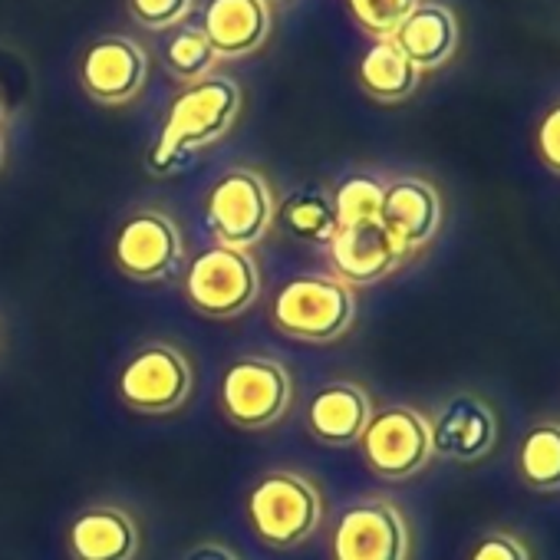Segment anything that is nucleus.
<instances>
[{
    "mask_svg": "<svg viewBox=\"0 0 560 560\" xmlns=\"http://www.w3.org/2000/svg\"><path fill=\"white\" fill-rule=\"evenodd\" d=\"M241 113V90L228 77H205L188 83L168 106L165 129L149 152V168L155 175L178 172L188 159L218 142Z\"/></svg>",
    "mask_w": 560,
    "mask_h": 560,
    "instance_id": "obj_1",
    "label": "nucleus"
},
{
    "mask_svg": "<svg viewBox=\"0 0 560 560\" xmlns=\"http://www.w3.org/2000/svg\"><path fill=\"white\" fill-rule=\"evenodd\" d=\"M357 317L353 288L330 273H301L270 301V320L301 343H334Z\"/></svg>",
    "mask_w": 560,
    "mask_h": 560,
    "instance_id": "obj_2",
    "label": "nucleus"
},
{
    "mask_svg": "<svg viewBox=\"0 0 560 560\" xmlns=\"http://www.w3.org/2000/svg\"><path fill=\"white\" fill-rule=\"evenodd\" d=\"M244 514L250 530L270 547L304 544L324 517L320 491L294 471H267L247 491Z\"/></svg>",
    "mask_w": 560,
    "mask_h": 560,
    "instance_id": "obj_3",
    "label": "nucleus"
},
{
    "mask_svg": "<svg viewBox=\"0 0 560 560\" xmlns=\"http://www.w3.org/2000/svg\"><path fill=\"white\" fill-rule=\"evenodd\" d=\"M188 304L211 320L241 317L260 294V270L244 247L211 244L198 250L185 277Z\"/></svg>",
    "mask_w": 560,
    "mask_h": 560,
    "instance_id": "obj_4",
    "label": "nucleus"
},
{
    "mask_svg": "<svg viewBox=\"0 0 560 560\" xmlns=\"http://www.w3.org/2000/svg\"><path fill=\"white\" fill-rule=\"evenodd\" d=\"M360 452L373 475L386 481H406L419 475L432 458L429 419L412 406H389L373 412L360 435Z\"/></svg>",
    "mask_w": 560,
    "mask_h": 560,
    "instance_id": "obj_5",
    "label": "nucleus"
},
{
    "mask_svg": "<svg viewBox=\"0 0 560 560\" xmlns=\"http://www.w3.org/2000/svg\"><path fill=\"white\" fill-rule=\"evenodd\" d=\"M218 399L234 425L267 429L291 406V373L270 357H241L224 370Z\"/></svg>",
    "mask_w": 560,
    "mask_h": 560,
    "instance_id": "obj_6",
    "label": "nucleus"
},
{
    "mask_svg": "<svg viewBox=\"0 0 560 560\" xmlns=\"http://www.w3.org/2000/svg\"><path fill=\"white\" fill-rule=\"evenodd\" d=\"M205 221L214 231L218 244L247 250L267 234L273 221V198L267 182L250 168H234L221 175L208 191Z\"/></svg>",
    "mask_w": 560,
    "mask_h": 560,
    "instance_id": "obj_7",
    "label": "nucleus"
},
{
    "mask_svg": "<svg viewBox=\"0 0 560 560\" xmlns=\"http://www.w3.org/2000/svg\"><path fill=\"white\" fill-rule=\"evenodd\" d=\"M334 560H409L406 514L386 498H360L334 524Z\"/></svg>",
    "mask_w": 560,
    "mask_h": 560,
    "instance_id": "obj_8",
    "label": "nucleus"
},
{
    "mask_svg": "<svg viewBox=\"0 0 560 560\" xmlns=\"http://www.w3.org/2000/svg\"><path fill=\"white\" fill-rule=\"evenodd\" d=\"M119 399L145 416H162L191 396V363L172 343L142 347L119 373Z\"/></svg>",
    "mask_w": 560,
    "mask_h": 560,
    "instance_id": "obj_9",
    "label": "nucleus"
},
{
    "mask_svg": "<svg viewBox=\"0 0 560 560\" xmlns=\"http://www.w3.org/2000/svg\"><path fill=\"white\" fill-rule=\"evenodd\" d=\"M182 234L162 211H136L113 237V264L132 280H165L182 264Z\"/></svg>",
    "mask_w": 560,
    "mask_h": 560,
    "instance_id": "obj_10",
    "label": "nucleus"
},
{
    "mask_svg": "<svg viewBox=\"0 0 560 560\" xmlns=\"http://www.w3.org/2000/svg\"><path fill=\"white\" fill-rule=\"evenodd\" d=\"M432 429V455L448 462H478L498 445V412L475 393L452 396L435 419Z\"/></svg>",
    "mask_w": 560,
    "mask_h": 560,
    "instance_id": "obj_11",
    "label": "nucleus"
},
{
    "mask_svg": "<svg viewBox=\"0 0 560 560\" xmlns=\"http://www.w3.org/2000/svg\"><path fill=\"white\" fill-rule=\"evenodd\" d=\"M83 90L106 106L129 103L142 93L149 77L145 50L129 37H103L83 57Z\"/></svg>",
    "mask_w": 560,
    "mask_h": 560,
    "instance_id": "obj_12",
    "label": "nucleus"
},
{
    "mask_svg": "<svg viewBox=\"0 0 560 560\" xmlns=\"http://www.w3.org/2000/svg\"><path fill=\"white\" fill-rule=\"evenodd\" d=\"M327 247H330V260L337 267V277L350 288L353 284H376V280L389 277L409 257V250L389 234V228L383 221L340 228Z\"/></svg>",
    "mask_w": 560,
    "mask_h": 560,
    "instance_id": "obj_13",
    "label": "nucleus"
},
{
    "mask_svg": "<svg viewBox=\"0 0 560 560\" xmlns=\"http://www.w3.org/2000/svg\"><path fill=\"white\" fill-rule=\"evenodd\" d=\"M380 221L412 254L425 247L442 228V195L425 178H396L386 185Z\"/></svg>",
    "mask_w": 560,
    "mask_h": 560,
    "instance_id": "obj_14",
    "label": "nucleus"
},
{
    "mask_svg": "<svg viewBox=\"0 0 560 560\" xmlns=\"http://www.w3.org/2000/svg\"><path fill=\"white\" fill-rule=\"evenodd\" d=\"M201 31L218 57H247L270 37L267 0H208Z\"/></svg>",
    "mask_w": 560,
    "mask_h": 560,
    "instance_id": "obj_15",
    "label": "nucleus"
},
{
    "mask_svg": "<svg viewBox=\"0 0 560 560\" xmlns=\"http://www.w3.org/2000/svg\"><path fill=\"white\" fill-rule=\"evenodd\" d=\"M373 419V402L357 383H330L317 389L307 409V429L317 442L330 448H347L360 442L363 429Z\"/></svg>",
    "mask_w": 560,
    "mask_h": 560,
    "instance_id": "obj_16",
    "label": "nucleus"
},
{
    "mask_svg": "<svg viewBox=\"0 0 560 560\" xmlns=\"http://www.w3.org/2000/svg\"><path fill=\"white\" fill-rule=\"evenodd\" d=\"M73 560H132L139 553L136 521L113 504L86 508L67 530Z\"/></svg>",
    "mask_w": 560,
    "mask_h": 560,
    "instance_id": "obj_17",
    "label": "nucleus"
},
{
    "mask_svg": "<svg viewBox=\"0 0 560 560\" xmlns=\"http://www.w3.org/2000/svg\"><path fill=\"white\" fill-rule=\"evenodd\" d=\"M389 40L419 73H432L455 57L458 21L445 4H419Z\"/></svg>",
    "mask_w": 560,
    "mask_h": 560,
    "instance_id": "obj_18",
    "label": "nucleus"
},
{
    "mask_svg": "<svg viewBox=\"0 0 560 560\" xmlns=\"http://www.w3.org/2000/svg\"><path fill=\"white\" fill-rule=\"evenodd\" d=\"M419 70L393 40H376L360 60V86L380 103H402L419 86Z\"/></svg>",
    "mask_w": 560,
    "mask_h": 560,
    "instance_id": "obj_19",
    "label": "nucleus"
},
{
    "mask_svg": "<svg viewBox=\"0 0 560 560\" xmlns=\"http://www.w3.org/2000/svg\"><path fill=\"white\" fill-rule=\"evenodd\" d=\"M517 475L534 491H560V422H537L517 445Z\"/></svg>",
    "mask_w": 560,
    "mask_h": 560,
    "instance_id": "obj_20",
    "label": "nucleus"
},
{
    "mask_svg": "<svg viewBox=\"0 0 560 560\" xmlns=\"http://www.w3.org/2000/svg\"><path fill=\"white\" fill-rule=\"evenodd\" d=\"M277 214L291 234H298L311 244H330L334 234L340 231L334 201L324 191H301L280 205Z\"/></svg>",
    "mask_w": 560,
    "mask_h": 560,
    "instance_id": "obj_21",
    "label": "nucleus"
},
{
    "mask_svg": "<svg viewBox=\"0 0 560 560\" xmlns=\"http://www.w3.org/2000/svg\"><path fill=\"white\" fill-rule=\"evenodd\" d=\"M383 198H386V182L376 175H347L337 191H334V211L340 228H357V224H373L383 214Z\"/></svg>",
    "mask_w": 560,
    "mask_h": 560,
    "instance_id": "obj_22",
    "label": "nucleus"
},
{
    "mask_svg": "<svg viewBox=\"0 0 560 560\" xmlns=\"http://www.w3.org/2000/svg\"><path fill=\"white\" fill-rule=\"evenodd\" d=\"M214 60H218V54L208 44L201 27H182L172 37V44L165 47V67L185 83H198V80L211 77Z\"/></svg>",
    "mask_w": 560,
    "mask_h": 560,
    "instance_id": "obj_23",
    "label": "nucleus"
},
{
    "mask_svg": "<svg viewBox=\"0 0 560 560\" xmlns=\"http://www.w3.org/2000/svg\"><path fill=\"white\" fill-rule=\"evenodd\" d=\"M357 24L376 40H389L422 0H347Z\"/></svg>",
    "mask_w": 560,
    "mask_h": 560,
    "instance_id": "obj_24",
    "label": "nucleus"
},
{
    "mask_svg": "<svg viewBox=\"0 0 560 560\" xmlns=\"http://www.w3.org/2000/svg\"><path fill=\"white\" fill-rule=\"evenodd\" d=\"M129 11L142 27L165 31V27H175L188 18L191 0H129Z\"/></svg>",
    "mask_w": 560,
    "mask_h": 560,
    "instance_id": "obj_25",
    "label": "nucleus"
},
{
    "mask_svg": "<svg viewBox=\"0 0 560 560\" xmlns=\"http://www.w3.org/2000/svg\"><path fill=\"white\" fill-rule=\"evenodd\" d=\"M468 560H530V550H527V544L517 534L491 530V534H485L471 547Z\"/></svg>",
    "mask_w": 560,
    "mask_h": 560,
    "instance_id": "obj_26",
    "label": "nucleus"
},
{
    "mask_svg": "<svg viewBox=\"0 0 560 560\" xmlns=\"http://www.w3.org/2000/svg\"><path fill=\"white\" fill-rule=\"evenodd\" d=\"M537 155L544 168L560 175V103H553L537 126Z\"/></svg>",
    "mask_w": 560,
    "mask_h": 560,
    "instance_id": "obj_27",
    "label": "nucleus"
},
{
    "mask_svg": "<svg viewBox=\"0 0 560 560\" xmlns=\"http://www.w3.org/2000/svg\"><path fill=\"white\" fill-rule=\"evenodd\" d=\"M185 560H237V557L228 547H221V544H201V547L188 550Z\"/></svg>",
    "mask_w": 560,
    "mask_h": 560,
    "instance_id": "obj_28",
    "label": "nucleus"
},
{
    "mask_svg": "<svg viewBox=\"0 0 560 560\" xmlns=\"http://www.w3.org/2000/svg\"><path fill=\"white\" fill-rule=\"evenodd\" d=\"M0 165H4V136H0Z\"/></svg>",
    "mask_w": 560,
    "mask_h": 560,
    "instance_id": "obj_29",
    "label": "nucleus"
},
{
    "mask_svg": "<svg viewBox=\"0 0 560 560\" xmlns=\"http://www.w3.org/2000/svg\"><path fill=\"white\" fill-rule=\"evenodd\" d=\"M0 116H4V93H0Z\"/></svg>",
    "mask_w": 560,
    "mask_h": 560,
    "instance_id": "obj_30",
    "label": "nucleus"
}]
</instances>
